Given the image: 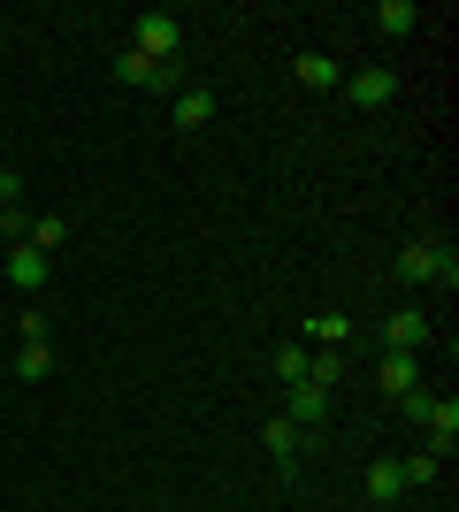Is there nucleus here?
<instances>
[{
  "label": "nucleus",
  "instance_id": "f257e3e1",
  "mask_svg": "<svg viewBox=\"0 0 459 512\" xmlns=\"http://www.w3.org/2000/svg\"><path fill=\"white\" fill-rule=\"evenodd\" d=\"M398 276H406V283H444V291H452V283H459V260H452V245L421 237V245L398 253Z\"/></svg>",
  "mask_w": 459,
  "mask_h": 512
},
{
  "label": "nucleus",
  "instance_id": "f03ea898",
  "mask_svg": "<svg viewBox=\"0 0 459 512\" xmlns=\"http://www.w3.org/2000/svg\"><path fill=\"white\" fill-rule=\"evenodd\" d=\"M131 54H146V62H184V23H176L169 8L138 16V46H131Z\"/></svg>",
  "mask_w": 459,
  "mask_h": 512
},
{
  "label": "nucleus",
  "instance_id": "7ed1b4c3",
  "mask_svg": "<svg viewBox=\"0 0 459 512\" xmlns=\"http://www.w3.org/2000/svg\"><path fill=\"white\" fill-rule=\"evenodd\" d=\"M115 77L138 92H184V62H146V54H115Z\"/></svg>",
  "mask_w": 459,
  "mask_h": 512
},
{
  "label": "nucleus",
  "instance_id": "20e7f679",
  "mask_svg": "<svg viewBox=\"0 0 459 512\" xmlns=\"http://www.w3.org/2000/svg\"><path fill=\"white\" fill-rule=\"evenodd\" d=\"M0 276L16 283V291H39V283L54 276V260H46L39 245H8V253H0Z\"/></svg>",
  "mask_w": 459,
  "mask_h": 512
},
{
  "label": "nucleus",
  "instance_id": "39448f33",
  "mask_svg": "<svg viewBox=\"0 0 459 512\" xmlns=\"http://www.w3.org/2000/svg\"><path fill=\"white\" fill-rule=\"evenodd\" d=\"M337 92H345L352 107H391L398 100V77H391V69H352Z\"/></svg>",
  "mask_w": 459,
  "mask_h": 512
},
{
  "label": "nucleus",
  "instance_id": "423d86ee",
  "mask_svg": "<svg viewBox=\"0 0 459 512\" xmlns=\"http://www.w3.org/2000/svg\"><path fill=\"white\" fill-rule=\"evenodd\" d=\"M284 421L299 428V436H314V428L329 421V390H322V383H291V406H284Z\"/></svg>",
  "mask_w": 459,
  "mask_h": 512
},
{
  "label": "nucleus",
  "instance_id": "0eeeda50",
  "mask_svg": "<svg viewBox=\"0 0 459 512\" xmlns=\"http://www.w3.org/2000/svg\"><path fill=\"white\" fill-rule=\"evenodd\" d=\"M429 337H437V329H429V314H414V306H398V314L383 321V352H421Z\"/></svg>",
  "mask_w": 459,
  "mask_h": 512
},
{
  "label": "nucleus",
  "instance_id": "6e6552de",
  "mask_svg": "<svg viewBox=\"0 0 459 512\" xmlns=\"http://www.w3.org/2000/svg\"><path fill=\"white\" fill-rule=\"evenodd\" d=\"M345 344H352L345 314H314V321H306V352H345Z\"/></svg>",
  "mask_w": 459,
  "mask_h": 512
},
{
  "label": "nucleus",
  "instance_id": "1a4fd4ad",
  "mask_svg": "<svg viewBox=\"0 0 459 512\" xmlns=\"http://www.w3.org/2000/svg\"><path fill=\"white\" fill-rule=\"evenodd\" d=\"M375 375H383V390H398V398H406V390H421V360H414V352H383V360H375Z\"/></svg>",
  "mask_w": 459,
  "mask_h": 512
},
{
  "label": "nucleus",
  "instance_id": "9d476101",
  "mask_svg": "<svg viewBox=\"0 0 459 512\" xmlns=\"http://www.w3.org/2000/svg\"><path fill=\"white\" fill-rule=\"evenodd\" d=\"M375 31H383V39H406V31H421V8L414 0H375Z\"/></svg>",
  "mask_w": 459,
  "mask_h": 512
},
{
  "label": "nucleus",
  "instance_id": "9b49d317",
  "mask_svg": "<svg viewBox=\"0 0 459 512\" xmlns=\"http://www.w3.org/2000/svg\"><path fill=\"white\" fill-rule=\"evenodd\" d=\"M368 497L375 505H398V497H406V467H398V459H375L368 467Z\"/></svg>",
  "mask_w": 459,
  "mask_h": 512
},
{
  "label": "nucleus",
  "instance_id": "f8f14e48",
  "mask_svg": "<svg viewBox=\"0 0 459 512\" xmlns=\"http://www.w3.org/2000/svg\"><path fill=\"white\" fill-rule=\"evenodd\" d=\"M207 115H215V92H207V85H184V92H176V123H184V130H199Z\"/></svg>",
  "mask_w": 459,
  "mask_h": 512
},
{
  "label": "nucleus",
  "instance_id": "ddd939ff",
  "mask_svg": "<svg viewBox=\"0 0 459 512\" xmlns=\"http://www.w3.org/2000/svg\"><path fill=\"white\" fill-rule=\"evenodd\" d=\"M299 85H314V92H337V85H345V69L329 62V54H299Z\"/></svg>",
  "mask_w": 459,
  "mask_h": 512
},
{
  "label": "nucleus",
  "instance_id": "4468645a",
  "mask_svg": "<svg viewBox=\"0 0 459 512\" xmlns=\"http://www.w3.org/2000/svg\"><path fill=\"white\" fill-rule=\"evenodd\" d=\"M62 237H69V222H62V214H31V237H23V245H39V253L54 260V245H62Z\"/></svg>",
  "mask_w": 459,
  "mask_h": 512
},
{
  "label": "nucleus",
  "instance_id": "2eb2a0df",
  "mask_svg": "<svg viewBox=\"0 0 459 512\" xmlns=\"http://www.w3.org/2000/svg\"><path fill=\"white\" fill-rule=\"evenodd\" d=\"M46 367H54L46 344H16V383H46Z\"/></svg>",
  "mask_w": 459,
  "mask_h": 512
},
{
  "label": "nucleus",
  "instance_id": "dca6fc26",
  "mask_svg": "<svg viewBox=\"0 0 459 512\" xmlns=\"http://www.w3.org/2000/svg\"><path fill=\"white\" fill-rule=\"evenodd\" d=\"M261 444H268V451H276V459H299V444H306V436H299V428H291V421H284V413H276V421H268V428H261Z\"/></svg>",
  "mask_w": 459,
  "mask_h": 512
},
{
  "label": "nucleus",
  "instance_id": "f3484780",
  "mask_svg": "<svg viewBox=\"0 0 459 512\" xmlns=\"http://www.w3.org/2000/svg\"><path fill=\"white\" fill-rule=\"evenodd\" d=\"M337 375H345V352H306V383L337 390Z\"/></svg>",
  "mask_w": 459,
  "mask_h": 512
},
{
  "label": "nucleus",
  "instance_id": "a211bd4d",
  "mask_svg": "<svg viewBox=\"0 0 459 512\" xmlns=\"http://www.w3.org/2000/svg\"><path fill=\"white\" fill-rule=\"evenodd\" d=\"M31 237V207H0V245H23Z\"/></svg>",
  "mask_w": 459,
  "mask_h": 512
},
{
  "label": "nucleus",
  "instance_id": "6ab92c4d",
  "mask_svg": "<svg viewBox=\"0 0 459 512\" xmlns=\"http://www.w3.org/2000/svg\"><path fill=\"white\" fill-rule=\"evenodd\" d=\"M276 383H306V344H284V352H276Z\"/></svg>",
  "mask_w": 459,
  "mask_h": 512
},
{
  "label": "nucleus",
  "instance_id": "aec40b11",
  "mask_svg": "<svg viewBox=\"0 0 459 512\" xmlns=\"http://www.w3.org/2000/svg\"><path fill=\"white\" fill-rule=\"evenodd\" d=\"M398 467H406V490H414V482H437V451H414V459H398Z\"/></svg>",
  "mask_w": 459,
  "mask_h": 512
},
{
  "label": "nucleus",
  "instance_id": "412c9836",
  "mask_svg": "<svg viewBox=\"0 0 459 512\" xmlns=\"http://www.w3.org/2000/svg\"><path fill=\"white\" fill-rule=\"evenodd\" d=\"M16 344H46V314H23L16 321Z\"/></svg>",
  "mask_w": 459,
  "mask_h": 512
},
{
  "label": "nucleus",
  "instance_id": "4be33fe9",
  "mask_svg": "<svg viewBox=\"0 0 459 512\" xmlns=\"http://www.w3.org/2000/svg\"><path fill=\"white\" fill-rule=\"evenodd\" d=\"M0 207H23V176L16 169H0Z\"/></svg>",
  "mask_w": 459,
  "mask_h": 512
},
{
  "label": "nucleus",
  "instance_id": "5701e85b",
  "mask_svg": "<svg viewBox=\"0 0 459 512\" xmlns=\"http://www.w3.org/2000/svg\"><path fill=\"white\" fill-rule=\"evenodd\" d=\"M0 459H8V444H0Z\"/></svg>",
  "mask_w": 459,
  "mask_h": 512
}]
</instances>
